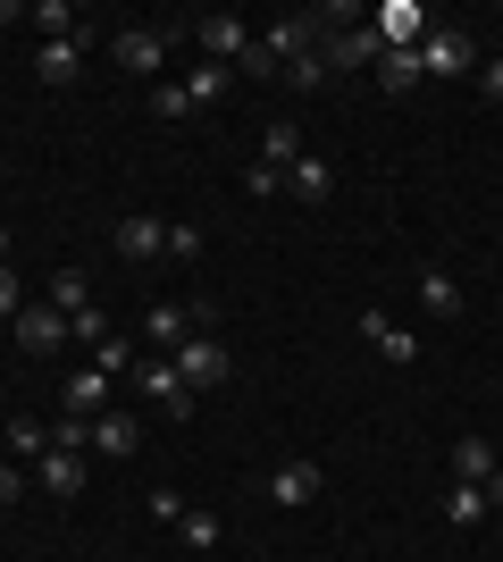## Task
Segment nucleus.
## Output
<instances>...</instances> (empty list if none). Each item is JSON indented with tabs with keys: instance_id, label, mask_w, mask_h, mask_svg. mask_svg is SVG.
<instances>
[{
	"instance_id": "c85d7f7f",
	"label": "nucleus",
	"mask_w": 503,
	"mask_h": 562,
	"mask_svg": "<svg viewBox=\"0 0 503 562\" xmlns=\"http://www.w3.org/2000/svg\"><path fill=\"white\" fill-rule=\"evenodd\" d=\"M243 193H252V202H268V193H286V168H261V160H252V168H243Z\"/></svg>"
},
{
	"instance_id": "4c0bfd02",
	"label": "nucleus",
	"mask_w": 503,
	"mask_h": 562,
	"mask_svg": "<svg viewBox=\"0 0 503 562\" xmlns=\"http://www.w3.org/2000/svg\"><path fill=\"white\" fill-rule=\"evenodd\" d=\"M0 269H9V235H0Z\"/></svg>"
},
{
	"instance_id": "f8f14e48",
	"label": "nucleus",
	"mask_w": 503,
	"mask_h": 562,
	"mask_svg": "<svg viewBox=\"0 0 503 562\" xmlns=\"http://www.w3.org/2000/svg\"><path fill=\"white\" fill-rule=\"evenodd\" d=\"M118 252H126V260H160V252H168V218H151V211L118 218Z\"/></svg>"
},
{
	"instance_id": "e433bc0d",
	"label": "nucleus",
	"mask_w": 503,
	"mask_h": 562,
	"mask_svg": "<svg viewBox=\"0 0 503 562\" xmlns=\"http://www.w3.org/2000/svg\"><path fill=\"white\" fill-rule=\"evenodd\" d=\"M479 495H487V513H503V470H495V479H487Z\"/></svg>"
},
{
	"instance_id": "a211bd4d",
	"label": "nucleus",
	"mask_w": 503,
	"mask_h": 562,
	"mask_svg": "<svg viewBox=\"0 0 503 562\" xmlns=\"http://www.w3.org/2000/svg\"><path fill=\"white\" fill-rule=\"evenodd\" d=\"M0 437H9V462H43V453H50V428L34 420V412H18V420L0 428Z\"/></svg>"
},
{
	"instance_id": "dca6fc26",
	"label": "nucleus",
	"mask_w": 503,
	"mask_h": 562,
	"mask_svg": "<svg viewBox=\"0 0 503 562\" xmlns=\"http://www.w3.org/2000/svg\"><path fill=\"white\" fill-rule=\"evenodd\" d=\"M361 336H369V345H378L386 361H420V336H411V328H395L386 311H369V319H361Z\"/></svg>"
},
{
	"instance_id": "5701e85b",
	"label": "nucleus",
	"mask_w": 503,
	"mask_h": 562,
	"mask_svg": "<svg viewBox=\"0 0 503 562\" xmlns=\"http://www.w3.org/2000/svg\"><path fill=\"white\" fill-rule=\"evenodd\" d=\"M227 85H236V76L218 68V59H202V68L185 76V93H193V110H210V101H227Z\"/></svg>"
},
{
	"instance_id": "2f4dec72",
	"label": "nucleus",
	"mask_w": 503,
	"mask_h": 562,
	"mask_svg": "<svg viewBox=\"0 0 503 562\" xmlns=\"http://www.w3.org/2000/svg\"><path fill=\"white\" fill-rule=\"evenodd\" d=\"M151 110H160V117H185L193 93H185V85H151Z\"/></svg>"
},
{
	"instance_id": "7ed1b4c3",
	"label": "nucleus",
	"mask_w": 503,
	"mask_h": 562,
	"mask_svg": "<svg viewBox=\"0 0 503 562\" xmlns=\"http://www.w3.org/2000/svg\"><path fill=\"white\" fill-rule=\"evenodd\" d=\"M144 336H151V345H160V352H176V345H185V336H210V311H202V303H151Z\"/></svg>"
},
{
	"instance_id": "9d476101",
	"label": "nucleus",
	"mask_w": 503,
	"mask_h": 562,
	"mask_svg": "<svg viewBox=\"0 0 503 562\" xmlns=\"http://www.w3.org/2000/svg\"><path fill=\"white\" fill-rule=\"evenodd\" d=\"M319 50H328V68H369V59H378V25H335V34H328V43H319Z\"/></svg>"
},
{
	"instance_id": "b1692460",
	"label": "nucleus",
	"mask_w": 503,
	"mask_h": 562,
	"mask_svg": "<svg viewBox=\"0 0 503 562\" xmlns=\"http://www.w3.org/2000/svg\"><path fill=\"white\" fill-rule=\"evenodd\" d=\"M50 303L68 311V319H76V311H93V278H84V269H59V278H50Z\"/></svg>"
},
{
	"instance_id": "412c9836",
	"label": "nucleus",
	"mask_w": 503,
	"mask_h": 562,
	"mask_svg": "<svg viewBox=\"0 0 503 562\" xmlns=\"http://www.w3.org/2000/svg\"><path fill=\"white\" fill-rule=\"evenodd\" d=\"M286 186L302 193V202H328V193H335V168H328V160H311V151H302V160L286 168Z\"/></svg>"
},
{
	"instance_id": "4be33fe9",
	"label": "nucleus",
	"mask_w": 503,
	"mask_h": 562,
	"mask_svg": "<svg viewBox=\"0 0 503 562\" xmlns=\"http://www.w3.org/2000/svg\"><path fill=\"white\" fill-rule=\"evenodd\" d=\"M378 76H386V93H411V85H428L420 50H378Z\"/></svg>"
},
{
	"instance_id": "c756f323",
	"label": "nucleus",
	"mask_w": 503,
	"mask_h": 562,
	"mask_svg": "<svg viewBox=\"0 0 503 562\" xmlns=\"http://www.w3.org/2000/svg\"><path fill=\"white\" fill-rule=\"evenodd\" d=\"M319 76H328V50H302V59H294V68H286V85H302V93H319Z\"/></svg>"
},
{
	"instance_id": "423d86ee",
	"label": "nucleus",
	"mask_w": 503,
	"mask_h": 562,
	"mask_svg": "<svg viewBox=\"0 0 503 562\" xmlns=\"http://www.w3.org/2000/svg\"><path fill=\"white\" fill-rule=\"evenodd\" d=\"M9 328H18L25 352H59V345H68V311H59V303H25Z\"/></svg>"
},
{
	"instance_id": "f03ea898",
	"label": "nucleus",
	"mask_w": 503,
	"mask_h": 562,
	"mask_svg": "<svg viewBox=\"0 0 503 562\" xmlns=\"http://www.w3.org/2000/svg\"><path fill=\"white\" fill-rule=\"evenodd\" d=\"M193 43H202V50L218 59V68L236 76V59L252 50V34H243V18H236V9H210V18H193Z\"/></svg>"
},
{
	"instance_id": "72a5a7b5",
	"label": "nucleus",
	"mask_w": 503,
	"mask_h": 562,
	"mask_svg": "<svg viewBox=\"0 0 503 562\" xmlns=\"http://www.w3.org/2000/svg\"><path fill=\"white\" fill-rule=\"evenodd\" d=\"M202 252V227H168V260H193Z\"/></svg>"
},
{
	"instance_id": "6ab92c4d",
	"label": "nucleus",
	"mask_w": 503,
	"mask_h": 562,
	"mask_svg": "<svg viewBox=\"0 0 503 562\" xmlns=\"http://www.w3.org/2000/svg\"><path fill=\"white\" fill-rule=\"evenodd\" d=\"M302 160V126L294 117H268V135H261V168H294Z\"/></svg>"
},
{
	"instance_id": "473e14b6",
	"label": "nucleus",
	"mask_w": 503,
	"mask_h": 562,
	"mask_svg": "<svg viewBox=\"0 0 503 562\" xmlns=\"http://www.w3.org/2000/svg\"><path fill=\"white\" fill-rule=\"evenodd\" d=\"M25 311V285H18V269H0V319H18Z\"/></svg>"
},
{
	"instance_id": "ddd939ff",
	"label": "nucleus",
	"mask_w": 503,
	"mask_h": 562,
	"mask_svg": "<svg viewBox=\"0 0 503 562\" xmlns=\"http://www.w3.org/2000/svg\"><path fill=\"white\" fill-rule=\"evenodd\" d=\"M110 386H118V378H101L93 361H84V370L68 378V420H101V412H110Z\"/></svg>"
},
{
	"instance_id": "1a4fd4ad",
	"label": "nucleus",
	"mask_w": 503,
	"mask_h": 562,
	"mask_svg": "<svg viewBox=\"0 0 503 562\" xmlns=\"http://www.w3.org/2000/svg\"><path fill=\"white\" fill-rule=\"evenodd\" d=\"M311 495H319V462H302V453H294V462H277V470H268V504L302 513Z\"/></svg>"
},
{
	"instance_id": "4468645a",
	"label": "nucleus",
	"mask_w": 503,
	"mask_h": 562,
	"mask_svg": "<svg viewBox=\"0 0 503 562\" xmlns=\"http://www.w3.org/2000/svg\"><path fill=\"white\" fill-rule=\"evenodd\" d=\"M135 446H144V428H135V412H101V420H93V453H101V462H126Z\"/></svg>"
},
{
	"instance_id": "f704fd0d",
	"label": "nucleus",
	"mask_w": 503,
	"mask_h": 562,
	"mask_svg": "<svg viewBox=\"0 0 503 562\" xmlns=\"http://www.w3.org/2000/svg\"><path fill=\"white\" fill-rule=\"evenodd\" d=\"M479 101H503V59H487V68H479Z\"/></svg>"
},
{
	"instance_id": "a878e982",
	"label": "nucleus",
	"mask_w": 503,
	"mask_h": 562,
	"mask_svg": "<svg viewBox=\"0 0 503 562\" xmlns=\"http://www.w3.org/2000/svg\"><path fill=\"white\" fill-rule=\"evenodd\" d=\"M445 520H454V529H479V520H487V495L454 479V495H445Z\"/></svg>"
},
{
	"instance_id": "393cba45",
	"label": "nucleus",
	"mask_w": 503,
	"mask_h": 562,
	"mask_svg": "<svg viewBox=\"0 0 503 562\" xmlns=\"http://www.w3.org/2000/svg\"><path fill=\"white\" fill-rule=\"evenodd\" d=\"M176 538H185L193 554H210V546L227 538V520H218V513H176Z\"/></svg>"
},
{
	"instance_id": "0eeeda50",
	"label": "nucleus",
	"mask_w": 503,
	"mask_h": 562,
	"mask_svg": "<svg viewBox=\"0 0 503 562\" xmlns=\"http://www.w3.org/2000/svg\"><path fill=\"white\" fill-rule=\"evenodd\" d=\"M84 479H93V470H84V453H76V446H50L43 462H34V487L59 495V504H68V495H84Z\"/></svg>"
},
{
	"instance_id": "20e7f679",
	"label": "nucleus",
	"mask_w": 503,
	"mask_h": 562,
	"mask_svg": "<svg viewBox=\"0 0 503 562\" xmlns=\"http://www.w3.org/2000/svg\"><path fill=\"white\" fill-rule=\"evenodd\" d=\"M420 68H428V76H470V68H479V50H470L461 25H436V34H420Z\"/></svg>"
},
{
	"instance_id": "c9c22d12",
	"label": "nucleus",
	"mask_w": 503,
	"mask_h": 562,
	"mask_svg": "<svg viewBox=\"0 0 503 562\" xmlns=\"http://www.w3.org/2000/svg\"><path fill=\"white\" fill-rule=\"evenodd\" d=\"M18 487H25V479H18V462L0 453V504H18Z\"/></svg>"
},
{
	"instance_id": "f257e3e1",
	"label": "nucleus",
	"mask_w": 503,
	"mask_h": 562,
	"mask_svg": "<svg viewBox=\"0 0 503 562\" xmlns=\"http://www.w3.org/2000/svg\"><path fill=\"white\" fill-rule=\"evenodd\" d=\"M168 361H176V378H185L193 395H202V386H227V370H236V352L218 345V336H185Z\"/></svg>"
},
{
	"instance_id": "f3484780",
	"label": "nucleus",
	"mask_w": 503,
	"mask_h": 562,
	"mask_svg": "<svg viewBox=\"0 0 503 562\" xmlns=\"http://www.w3.org/2000/svg\"><path fill=\"white\" fill-rule=\"evenodd\" d=\"M495 446H487V437H461V446H454V479H461V487H487V479H495Z\"/></svg>"
},
{
	"instance_id": "aec40b11",
	"label": "nucleus",
	"mask_w": 503,
	"mask_h": 562,
	"mask_svg": "<svg viewBox=\"0 0 503 562\" xmlns=\"http://www.w3.org/2000/svg\"><path fill=\"white\" fill-rule=\"evenodd\" d=\"M420 311H428V319H461V285L445 278V269H420Z\"/></svg>"
},
{
	"instance_id": "7c9ffc66",
	"label": "nucleus",
	"mask_w": 503,
	"mask_h": 562,
	"mask_svg": "<svg viewBox=\"0 0 503 562\" xmlns=\"http://www.w3.org/2000/svg\"><path fill=\"white\" fill-rule=\"evenodd\" d=\"M236 76H252V85H261V76H286V68H277V50H268V43H252V50L236 59Z\"/></svg>"
},
{
	"instance_id": "2eb2a0df",
	"label": "nucleus",
	"mask_w": 503,
	"mask_h": 562,
	"mask_svg": "<svg viewBox=\"0 0 503 562\" xmlns=\"http://www.w3.org/2000/svg\"><path fill=\"white\" fill-rule=\"evenodd\" d=\"M268 50H277V68H294L302 50H319V18H302V9L277 18V25H268Z\"/></svg>"
},
{
	"instance_id": "9b49d317",
	"label": "nucleus",
	"mask_w": 503,
	"mask_h": 562,
	"mask_svg": "<svg viewBox=\"0 0 503 562\" xmlns=\"http://www.w3.org/2000/svg\"><path fill=\"white\" fill-rule=\"evenodd\" d=\"M34 76H43L50 93H68L76 76H84V34H68V43H43V59H34Z\"/></svg>"
},
{
	"instance_id": "cd10ccee",
	"label": "nucleus",
	"mask_w": 503,
	"mask_h": 562,
	"mask_svg": "<svg viewBox=\"0 0 503 562\" xmlns=\"http://www.w3.org/2000/svg\"><path fill=\"white\" fill-rule=\"evenodd\" d=\"M93 370H101V378L135 370V345H126V336H110V345H93Z\"/></svg>"
},
{
	"instance_id": "bb28decb",
	"label": "nucleus",
	"mask_w": 503,
	"mask_h": 562,
	"mask_svg": "<svg viewBox=\"0 0 503 562\" xmlns=\"http://www.w3.org/2000/svg\"><path fill=\"white\" fill-rule=\"evenodd\" d=\"M68 345H84V352L110 345V319H101V311H76V319H68Z\"/></svg>"
},
{
	"instance_id": "6e6552de",
	"label": "nucleus",
	"mask_w": 503,
	"mask_h": 562,
	"mask_svg": "<svg viewBox=\"0 0 503 562\" xmlns=\"http://www.w3.org/2000/svg\"><path fill=\"white\" fill-rule=\"evenodd\" d=\"M110 59H118L126 76H160V59H168V34H151V25H126L118 43H110Z\"/></svg>"
},
{
	"instance_id": "39448f33",
	"label": "nucleus",
	"mask_w": 503,
	"mask_h": 562,
	"mask_svg": "<svg viewBox=\"0 0 503 562\" xmlns=\"http://www.w3.org/2000/svg\"><path fill=\"white\" fill-rule=\"evenodd\" d=\"M135 386H144V395L160 403L168 420H185V412H193V386L176 378V361H168V352H160V361H135Z\"/></svg>"
}]
</instances>
